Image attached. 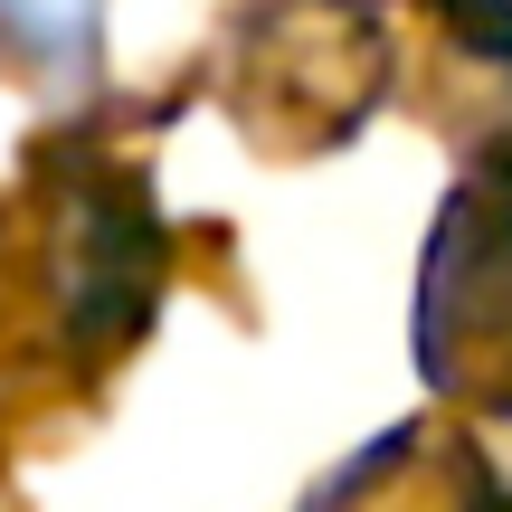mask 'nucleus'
<instances>
[{"label": "nucleus", "mask_w": 512, "mask_h": 512, "mask_svg": "<svg viewBox=\"0 0 512 512\" xmlns=\"http://www.w3.org/2000/svg\"><path fill=\"white\" fill-rule=\"evenodd\" d=\"M418 361L437 389L512 408V181H465L446 200L418 275Z\"/></svg>", "instance_id": "f257e3e1"}, {"label": "nucleus", "mask_w": 512, "mask_h": 512, "mask_svg": "<svg viewBox=\"0 0 512 512\" xmlns=\"http://www.w3.org/2000/svg\"><path fill=\"white\" fill-rule=\"evenodd\" d=\"M446 10H456V29L475 38V48L512 57V0H446Z\"/></svg>", "instance_id": "7ed1b4c3"}, {"label": "nucleus", "mask_w": 512, "mask_h": 512, "mask_svg": "<svg viewBox=\"0 0 512 512\" xmlns=\"http://www.w3.org/2000/svg\"><path fill=\"white\" fill-rule=\"evenodd\" d=\"M95 48H105V0H0V57L48 86H76L95 76Z\"/></svg>", "instance_id": "f03ea898"}]
</instances>
